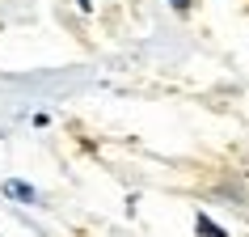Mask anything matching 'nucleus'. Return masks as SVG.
Listing matches in <instances>:
<instances>
[{"instance_id":"nucleus-1","label":"nucleus","mask_w":249,"mask_h":237,"mask_svg":"<svg viewBox=\"0 0 249 237\" xmlns=\"http://www.w3.org/2000/svg\"><path fill=\"white\" fill-rule=\"evenodd\" d=\"M0 191H4L9 199H17V203H38V191H34L30 182H17V178H13V182H4Z\"/></svg>"},{"instance_id":"nucleus-2","label":"nucleus","mask_w":249,"mask_h":237,"mask_svg":"<svg viewBox=\"0 0 249 237\" xmlns=\"http://www.w3.org/2000/svg\"><path fill=\"white\" fill-rule=\"evenodd\" d=\"M195 233H198V237H228L220 224L211 220V216H195Z\"/></svg>"},{"instance_id":"nucleus-3","label":"nucleus","mask_w":249,"mask_h":237,"mask_svg":"<svg viewBox=\"0 0 249 237\" xmlns=\"http://www.w3.org/2000/svg\"><path fill=\"white\" fill-rule=\"evenodd\" d=\"M173 4V13H190V9H195V0H169Z\"/></svg>"}]
</instances>
